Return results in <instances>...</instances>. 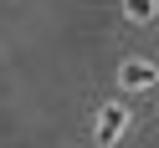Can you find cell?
Instances as JSON below:
<instances>
[{"label":"cell","mask_w":159,"mask_h":148,"mask_svg":"<svg viewBox=\"0 0 159 148\" xmlns=\"http://www.w3.org/2000/svg\"><path fill=\"white\" fill-rule=\"evenodd\" d=\"M128 133V107H118V102H108L103 107V112H98V128H93V138H98V143H118V138H123Z\"/></svg>","instance_id":"1"},{"label":"cell","mask_w":159,"mask_h":148,"mask_svg":"<svg viewBox=\"0 0 159 148\" xmlns=\"http://www.w3.org/2000/svg\"><path fill=\"white\" fill-rule=\"evenodd\" d=\"M154 82H159V66L154 61H139V56H134V61L118 66V87H128V92H149Z\"/></svg>","instance_id":"2"},{"label":"cell","mask_w":159,"mask_h":148,"mask_svg":"<svg viewBox=\"0 0 159 148\" xmlns=\"http://www.w3.org/2000/svg\"><path fill=\"white\" fill-rule=\"evenodd\" d=\"M123 15H128L134 26H149V21L159 15V0H123Z\"/></svg>","instance_id":"3"}]
</instances>
